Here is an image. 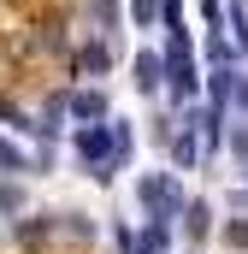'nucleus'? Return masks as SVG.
<instances>
[{"mask_svg": "<svg viewBox=\"0 0 248 254\" xmlns=\"http://www.w3.org/2000/svg\"><path fill=\"white\" fill-rule=\"evenodd\" d=\"M136 201H142V213H148V219H166V225L184 213V190H178V178H172V172H148V178L136 184Z\"/></svg>", "mask_w": 248, "mask_h": 254, "instance_id": "nucleus-1", "label": "nucleus"}, {"mask_svg": "<svg viewBox=\"0 0 248 254\" xmlns=\"http://www.w3.org/2000/svg\"><path fill=\"white\" fill-rule=\"evenodd\" d=\"M54 231H60V219H54V213H24V219L12 225V243H18L24 254H42L48 243H54Z\"/></svg>", "mask_w": 248, "mask_h": 254, "instance_id": "nucleus-2", "label": "nucleus"}, {"mask_svg": "<svg viewBox=\"0 0 248 254\" xmlns=\"http://www.w3.org/2000/svg\"><path fill=\"white\" fill-rule=\"evenodd\" d=\"M201 154H207L201 125H195V119H184V125L172 130V166H178V172H189V166H201Z\"/></svg>", "mask_w": 248, "mask_h": 254, "instance_id": "nucleus-3", "label": "nucleus"}, {"mask_svg": "<svg viewBox=\"0 0 248 254\" xmlns=\"http://www.w3.org/2000/svg\"><path fill=\"white\" fill-rule=\"evenodd\" d=\"M130 71H136V89H142V95H154V89H166V54H154V48H142V54L130 60Z\"/></svg>", "mask_w": 248, "mask_h": 254, "instance_id": "nucleus-4", "label": "nucleus"}, {"mask_svg": "<svg viewBox=\"0 0 248 254\" xmlns=\"http://www.w3.org/2000/svg\"><path fill=\"white\" fill-rule=\"evenodd\" d=\"M65 113H71L77 125H101V119H107V89H77V95L65 101Z\"/></svg>", "mask_w": 248, "mask_h": 254, "instance_id": "nucleus-5", "label": "nucleus"}, {"mask_svg": "<svg viewBox=\"0 0 248 254\" xmlns=\"http://www.w3.org/2000/svg\"><path fill=\"white\" fill-rule=\"evenodd\" d=\"M231 89H237V65H213L207 71V107H231Z\"/></svg>", "mask_w": 248, "mask_h": 254, "instance_id": "nucleus-6", "label": "nucleus"}, {"mask_svg": "<svg viewBox=\"0 0 248 254\" xmlns=\"http://www.w3.org/2000/svg\"><path fill=\"white\" fill-rule=\"evenodd\" d=\"M178 219H184L189 243H207V237H213V207H207V201H184V213H178Z\"/></svg>", "mask_w": 248, "mask_h": 254, "instance_id": "nucleus-7", "label": "nucleus"}, {"mask_svg": "<svg viewBox=\"0 0 248 254\" xmlns=\"http://www.w3.org/2000/svg\"><path fill=\"white\" fill-rule=\"evenodd\" d=\"M166 243H172V225L166 219H148V231L136 237V254H166Z\"/></svg>", "mask_w": 248, "mask_h": 254, "instance_id": "nucleus-8", "label": "nucleus"}, {"mask_svg": "<svg viewBox=\"0 0 248 254\" xmlns=\"http://www.w3.org/2000/svg\"><path fill=\"white\" fill-rule=\"evenodd\" d=\"M107 65H113V54H107V42H89V48L77 54V71H83V77H107Z\"/></svg>", "mask_w": 248, "mask_h": 254, "instance_id": "nucleus-9", "label": "nucleus"}, {"mask_svg": "<svg viewBox=\"0 0 248 254\" xmlns=\"http://www.w3.org/2000/svg\"><path fill=\"white\" fill-rule=\"evenodd\" d=\"M60 125H65V101H48V107L36 113V136H42V142H54Z\"/></svg>", "mask_w": 248, "mask_h": 254, "instance_id": "nucleus-10", "label": "nucleus"}, {"mask_svg": "<svg viewBox=\"0 0 248 254\" xmlns=\"http://www.w3.org/2000/svg\"><path fill=\"white\" fill-rule=\"evenodd\" d=\"M0 172H36V154H24L18 142L0 136Z\"/></svg>", "mask_w": 248, "mask_h": 254, "instance_id": "nucleus-11", "label": "nucleus"}, {"mask_svg": "<svg viewBox=\"0 0 248 254\" xmlns=\"http://www.w3.org/2000/svg\"><path fill=\"white\" fill-rule=\"evenodd\" d=\"M225 18H231V42L248 54V0H231V6H225Z\"/></svg>", "mask_w": 248, "mask_h": 254, "instance_id": "nucleus-12", "label": "nucleus"}, {"mask_svg": "<svg viewBox=\"0 0 248 254\" xmlns=\"http://www.w3.org/2000/svg\"><path fill=\"white\" fill-rule=\"evenodd\" d=\"M130 24L136 30H154L160 24V0H130Z\"/></svg>", "mask_w": 248, "mask_h": 254, "instance_id": "nucleus-13", "label": "nucleus"}, {"mask_svg": "<svg viewBox=\"0 0 248 254\" xmlns=\"http://www.w3.org/2000/svg\"><path fill=\"white\" fill-rule=\"evenodd\" d=\"M207 60H213V65H237V42H225V36H207Z\"/></svg>", "mask_w": 248, "mask_h": 254, "instance_id": "nucleus-14", "label": "nucleus"}, {"mask_svg": "<svg viewBox=\"0 0 248 254\" xmlns=\"http://www.w3.org/2000/svg\"><path fill=\"white\" fill-rule=\"evenodd\" d=\"M12 213H24V190L18 184H0V219H12Z\"/></svg>", "mask_w": 248, "mask_h": 254, "instance_id": "nucleus-15", "label": "nucleus"}, {"mask_svg": "<svg viewBox=\"0 0 248 254\" xmlns=\"http://www.w3.org/2000/svg\"><path fill=\"white\" fill-rule=\"evenodd\" d=\"M225 249L248 254V219H231V225H225Z\"/></svg>", "mask_w": 248, "mask_h": 254, "instance_id": "nucleus-16", "label": "nucleus"}, {"mask_svg": "<svg viewBox=\"0 0 248 254\" xmlns=\"http://www.w3.org/2000/svg\"><path fill=\"white\" fill-rule=\"evenodd\" d=\"M95 24L113 36V30H119V0H95Z\"/></svg>", "mask_w": 248, "mask_h": 254, "instance_id": "nucleus-17", "label": "nucleus"}, {"mask_svg": "<svg viewBox=\"0 0 248 254\" xmlns=\"http://www.w3.org/2000/svg\"><path fill=\"white\" fill-rule=\"evenodd\" d=\"M0 119H6V125H12V130H36V125H30V119H24V113H18V107H12V101H6V95H0Z\"/></svg>", "mask_w": 248, "mask_h": 254, "instance_id": "nucleus-18", "label": "nucleus"}, {"mask_svg": "<svg viewBox=\"0 0 248 254\" xmlns=\"http://www.w3.org/2000/svg\"><path fill=\"white\" fill-rule=\"evenodd\" d=\"M65 231H71V237H83V243H89V237H95V225H89V219H83V213H65Z\"/></svg>", "mask_w": 248, "mask_h": 254, "instance_id": "nucleus-19", "label": "nucleus"}, {"mask_svg": "<svg viewBox=\"0 0 248 254\" xmlns=\"http://www.w3.org/2000/svg\"><path fill=\"white\" fill-rule=\"evenodd\" d=\"M231 154H237V160H248V119L231 130Z\"/></svg>", "mask_w": 248, "mask_h": 254, "instance_id": "nucleus-20", "label": "nucleus"}, {"mask_svg": "<svg viewBox=\"0 0 248 254\" xmlns=\"http://www.w3.org/2000/svg\"><path fill=\"white\" fill-rule=\"evenodd\" d=\"M113 243H119V254H136V237H130V225H113Z\"/></svg>", "mask_w": 248, "mask_h": 254, "instance_id": "nucleus-21", "label": "nucleus"}]
</instances>
